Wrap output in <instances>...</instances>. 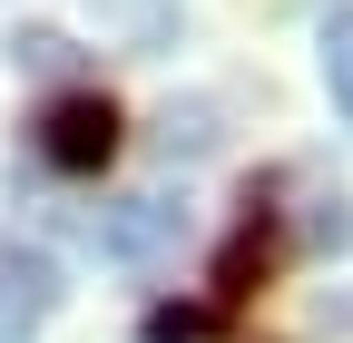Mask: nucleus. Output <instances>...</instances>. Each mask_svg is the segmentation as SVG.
Wrapping results in <instances>:
<instances>
[{
	"instance_id": "f257e3e1",
	"label": "nucleus",
	"mask_w": 353,
	"mask_h": 343,
	"mask_svg": "<svg viewBox=\"0 0 353 343\" xmlns=\"http://www.w3.org/2000/svg\"><path fill=\"white\" fill-rule=\"evenodd\" d=\"M39 167H59V177H99V167L118 157V108L99 89H59L50 108H39Z\"/></svg>"
},
{
	"instance_id": "f03ea898",
	"label": "nucleus",
	"mask_w": 353,
	"mask_h": 343,
	"mask_svg": "<svg viewBox=\"0 0 353 343\" xmlns=\"http://www.w3.org/2000/svg\"><path fill=\"white\" fill-rule=\"evenodd\" d=\"M88 245H99L108 265H157V255L187 245V206L176 196H118V206L88 216Z\"/></svg>"
},
{
	"instance_id": "7ed1b4c3",
	"label": "nucleus",
	"mask_w": 353,
	"mask_h": 343,
	"mask_svg": "<svg viewBox=\"0 0 353 343\" xmlns=\"http://www.w3.org/2000/svg\"><path fill=\"white\" fill-rule=\"evenodd\" d=\"M59 265H50V255H39V245H0V343H30L39 324H50L59 314Z\"/></svg>"
},
{
	"instance_id": "20e7f679",
	"label": "nucleus",
	"mask_w": 353,
	"mask_h": 343,
	"mask_svg": "<svg viewBox=\"0 0 353 343\" xmlns=\"http://www.w3.org/2000/svg\"><path fill=\"white\" fill-rule=\"evenodd\" d=\"M324 89H334V108L353 118V10L324 20Z\"/></svg>"
},
{
	"instance_id": "39448f33",
	"label": "nucleus",
	"mask_w": 353,
	"mask_h": 343,
	"mask_svg": "<svg viewBox=\"0 0 353 343\" xmlns=\"http://www.w3.org/2000/svg\"><path fill=\"white\" fill-rule=\"evenodd\" d=\"M206 138H216V127H206V108H187V118H157V157H206Z\"/></svg>"
},
{
	"instance_id": "423d86ee",
	"label": "nucleus",
	"mask_w": 353,
	"mask_h": 343,
	"mask_svg": "<svg viewBox=\"0 0 353 343\" xmlns=\"http://www.w3.org/2000/svg\"><path fill=\"white\" fill-rule=\"evenodd\" d=\"M69 59H79V50H69L59 30H20V69H39V79H59Z\"/></svg>"
},
{
	"instance_id": "0eeeda50",
	"label": "nucleus",
	"mask_w": 353,
	"mask_h": 343,
	"mask_svg": "<svg viewBox=\"0 0 353 343\" xmlns=\"http://www.w3.org/2000/svg\"><path fill=\"white\" fill-rule=\"evenodd\" d=\"M148 343H206V314L196 304H157L148 314Z\"/></svg>"
}]
</instances>
